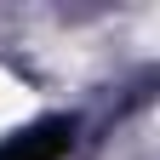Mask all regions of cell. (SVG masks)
Listing matches in <instances>:
<instances>
[{
  "mask_svg": "<svg viewBox=\"0 0 160 160\" xmlns=\"http://www.w3.org/2000/svg\"><path fill=\"white\" fill-rule=\"evenodd\" d=\"M69 137H74L69 120H46V126H34L29 137H12V143L0 149V160H57L69 149Z\"/></svg>",
  "mask_w": 160,
  "mask_h": 160,
  "instance_id": "6da1fadb",
  "label": "cell"
}]
</instances>
